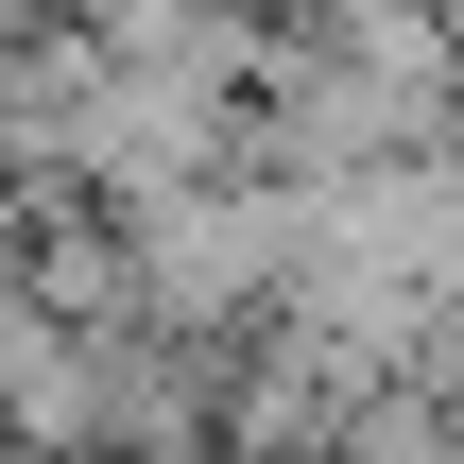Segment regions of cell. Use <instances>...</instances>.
Wrapping results in <instances>:
<instances>
[{
    "label": "cell",
    "instance_id": "obj_1",
    "mask_svg": "<svg viewBox=\"0 0 464 464\" xmlns=\"http://www.w3.org/2000/svg\"><path fill=\"white\" fill-rule=\"evenodd\" d=\"M448 293H464V155L413 138V155H362V172L310 189V224H293V293H276V310L344 327L362 362H413V327H430Z\"/></svg>",
    "mask_w": 464,
    "mask_h": 464
},
{
    "label": "cell",
    "instance_id": "obj_2",
    "mask_svg": "<svg viewBox=\"0 0 464 464\" xmlns=\"http://www.w3.org/2000/svg\"><path fill=\"white\" fill-rule=\"evenodd\" d=\"M293 224H310V189H276V172H189V189H155V207H121V241H138V310H172V327H258L276 293H293Z\"/></svg>",
    "mask_w": 464,
    "mask_h": 464
},
{
    "label": "cell",
    "instance_id": "obj_3",
    "mask_svg": "<svg viewBox=\"0 0 464 464\" xmlns=\"http://www.w3.org/2000/svg\"><path fill=\"white\" fill-rule=\"evenodd\" d=\"M224 155H241V86H207V69H172V52H103V34H86V86H69L52 189H86V207H155V189H189V172H224Z\"/></svg>",
    "mask_w": 464,
    "mask_h": 464
},
{
    "label": "cell",
    "instance_id": "obj_4",
    "mask_svg": "<svg viewBox=\"0 0 464 464\" xmlns=\"http://www.w3.org/2000/svg\"><path fill=\"white\" fill-rule=\"evenodd\" d=\"M379 379H396V362H362L344 327H310V310H258V327H224L207 464H327V430H344Z\"/></svg>",
    "mask_w": 464,
    "mask_h": 464
},
{
    "label": "cell",
    "instance_id": "obj_5",
    "mask_svg": "<svg viewBox=\"0 0 464 464\" xmlns=\"http://www.w3.org/2000/svg\"><path fill=\"white\" fill-rule=\"evenodd\" d=\"M448 155H464V69H448Z\"/></svg>",
    "mask_w": 464,
    "mask_h": 464
}]
</instances>
